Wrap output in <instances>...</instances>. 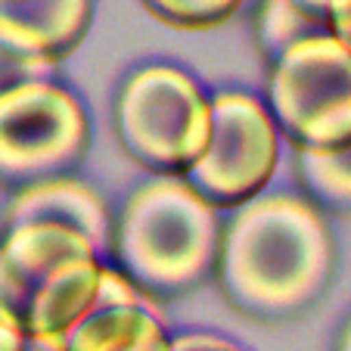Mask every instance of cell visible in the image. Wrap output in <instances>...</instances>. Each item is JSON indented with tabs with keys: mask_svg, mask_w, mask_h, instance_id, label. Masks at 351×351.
<instances>
[{
	"mask_svg": "<svg viewBox=\"0 0 351 351\" xmlns=\"http://www.w3.org/2000/svg\"><path fill=\"white\" fill-rule=\"evenodd\" d=\"M171 351H243L237 342L215 332H180L171 336Z\"/></svg>",
	"mask_w": 351,
	"mask_h": 351,
	"instance_id": "obj_15",
	"label": "cell"
},
{
	"mask_svg": "<svg viewBox=\"0 0 351 351\" xmlns=\"http://www.w3.org/2000/svg\"><path fill=\"white\" fill-rule=\"evenodd\" d=\"M317 32H326L314 16H308L295 0H261L258 16H255V38L267 60H277L286 47L295 40L311 38Z\"/></svg>",
	"mask_w": 351,
	"mask_h": 351,
	"instance_id": "obj_12",
	"label": "cell"
},
{
	"mask_svg": "<svg viewBox=\"0 0 351 351\" xmlns=\"http://www.w3.org/2000/svg\"><path fill=\"white\" fill-rule=\"evenodd\" d=\"M245 0H143V7L159 22L180 32H208L243 10Z\"/></svg>",
	"mask_w": 351,
	"mask_h": 351,
	"instance_id": "obj_13",
	"label": "cell"
},
{
	"mask_svg": "<svg viewBox=\"0 0 351 351\" xmlns=\"http://www.w3.org/2000/svg\"><path fill=\"white\" fill-rule=\"evenodd\" d=\"M60 351H171L159 305L90 308Z\"/></svg>",
	"mask_w": 351,
	"mask_h": 351,
	"instance_id": "obj_10",
	"label": "cell"
},
{
	"mask_svg": "<svg viewBox=\"0 0 351 351\" xmlns=\"http://www.w3.org/2000/svg\"><path fill=\"white\" fill-rule=\"evenodd\" d=\"M106 255L75 227L32 221L0 237V308L32 342L56 348L87 317Z\"/></svg>",
	"mask_w": 351,
	"mask_h": 351,
	"instance_id": "obj_3",
	"label": "cell"
},
{
	"mask_svg": "<svg viewBox=\"0 0 351 351\" xmlns=\"http://www.w3.org/2000/svg\"><path fill=\"white\" fill-rule=\"evenodd\" d=\"M295 3L305 10L308 16H314V19H317L320 25L326 28V10H330V0H295Z\"/></svg>",
	"mask_w": 351,
	"mask_h": 351,
	"instance_id": "obj_18",
	"label": "cell"
},
{
	"mask_svg": "<svg viewBox=\"0 0 351 351\" xmlns=\"http://www.w3.org/2000/svg\"><path fill=\"white\" fill-rule=\"evenodd\" d=\"M326 32L351 44V0H330L326 10Z\"/></svg>",
	"mask_w": 351,
	"mask_h": 351,
	"instance_id": "obj_17",
	"label": "cell"
},
{
	"mask_svg": "<svg viewBox=\"0 0 351 351\" xmlns=\"http://www.w3.org/2000/svg\"><path fill=\"white\" fill-rule=\"evenodd\" d=\"M280 165V128L265 99L245 90L212 97V140L186 180L218 212L265 196Z\"/></svg>",
	"mask_w": 351,
	"mask_h": 351,
	"instance_id": "obj_7",
	"label": "cell"
},
{
	"mask_svg": "<svg viewBox=\"0 0 351 351\" xmlns=\"http://www.w3.org/2000/svg\"><path fill=\"white\" fill-rule=\"evenodd\" d=\"M267 109L295 153L351 146V44L332 32L295 40L271 62Z\"/></svg>",
	"mask_w": 351,
	"mask_h": 351,
	"instance_id": "obj_5",
	"label": "cell"
},
{
	"mask_svg": "<svg viewBox=\"0 0 351 351\" xmlns=\"http://www.w3.org/2000/svg\"><path fill=\"white\" fill-rule=\"evenodd\" d=\"M295 168L311 202L351 212V146L342 153H295Z\"/></svg>",
	"mask_w": 351,
	"mask_h": 351,
	"instance_id": "obj_11",
	"label": "cell"
},
{
	"mask_svg": "<svg viewBox=\"0 0 351 351\" xmlns=\"http://www.w3.org/2000/svg\"><path fill=\"white\" fill-rule=\"evenodd\" d=\"M0 351H32V339L3 308H0Z\"/></svg>",
	"mask_w": 351,
	"mask_h": 351,
	"instance_id": "obj_16",
	"label": "cell"
},
{
	"mask_svg": "<svg viewBox=\"0 0 351 351\" xmlns=\"http://www.w3.org/2000/svg\"><path fill=\"white\" fill-rule=\"evenodd\" d=\"M0 3H10V0H0Z\"/></svg>",
	"mask_w": 351,
	"mask_h": 351,
	"instance_id": "obj_21",
	"label": "cell"
},
{
	"mask_svg": "<svg viewBox=\"0 0 351 351\" xmlns=\"http://www.w3.org/2000/svg\"><path fill=\"white\" fill-rule=\"evenodd\" d=\"M93 0H10L0 3V40L13 50L60 66L87 38Z\"/></svg>",
	"mask_w": 351,
	"mask_h": 351,
	"instance_id": "obj_8",
	"label": "cell"
},
{
	"mask_svg": "<svg viewBox=\"0 0 351 351\" xmlns=\"http://www.w3.org/2000/svg\"><path fill=\"white\" fill-rule=\"evenodd\" d=\"M224 221L186 178L131 190L112 227L109 258L156 302L196 289L218 267Z\"/></svg>",
	"mask_w": 351,
	"mask_h": 351,
	"instance_id": "obj_2",
	"label": "cell"
},
{
	"mask_svg": "<svg viewBox=\"0 0 351 351\" xmlns=\"http://www.w3.org/2000/svg\"><path fill=\"white\" fill-rule=\"evenodd\" d=\"M56 69L60 66H50V62H44V60H32V56L19 53V50H13L10 44L0 40V97L22 84H28V81L53 78Z\"/></svg>",
	"mask_w": 351,
	"mask_h": 351,
	"instance_id": "obj_14",
	"label": "cell"
},
{
	"mask_svg": "<svg viewBox=\"0 0 351 351\" xmlns=\"http://www.w3.org/2000/svg\"><path fill=\"white\" fill-rule=\"evenodd\" d=\"M90 146V119L60 81H28L0 97V180L16 190L66 178Z\"/></svg>",
	"mask_w": 351,
	"mask_h": 351,
	"instance_id": "obj_6",
	"label": "cell"
},
{
	"mask_svg": "<svg viewBox=\"0 0 351 351\" xmlns=\"http://www.w3.org/2000/svg\"><path fill=\"white\" fill-rule=\"evenodd\" d=\"M112 115L121 149L156 178H186L212 140V97L171 62L128 72Z\"/></svg>",
	"mask_w": 351,
	"mask_h": 351,
	"instance_id": "obj_4",
	"label": "cell"
},
{
	"mask_svg": "<svg viewBox=\"0 0 351 351\" xmlns=\"http://www.w3.org/2000/svg\"><path fill=\"white\" fill-rule=\"evenodd\" d=\"M32 351H56V348H47V345H40V342H32Z\"/></svg>",
	"mask_w": 351,
	"mask_h": 351,
	"instance_id": "obj_20",
	"label": "cell"
},
{
	"mask_svg": "<svg viewBox=\"0 0 351 351\" xmlns=\"http://www.w3.org/2000/svg\"><path fill=\"white\" fill-rule=\"evenodd\" d=\"M332 261L330 227L311 199L265 193L224 221L215 277L237 311L280 320L324 292Z\"/></svg>",
	"mask_w": 351,
	"mask_h": 351,
	"instance_id": "obj_1",
	"label": "cell"
},
{
	"mask_svg": "<svg viewBox=\"0 0 351 351\" xmlns=\"http://www.w3.org/2000/svg\"><path fill=\"white\" fill-rule=\"evenodd\" d=\"M336 351H351V320L345 324L342 336H339V348H336Z\"/></svg>",
	"mask_w": 351,
	"mask_h": 351,
	"instance_id": "obj_19",
	"label": "cell"
},
{
	"mask_svg": "<svg viewBox=\"0 0 351 351\" xmlns=\"http://www.w3.org/2000/svg\"><path fill=\"white\" fill-rule=\"evenodd\" d=\"M32 221H50V224L75 227L87 239H93L103 255L112 249V227L115 218L109 212L106 199L99 196L90 184L72 178H50L38 180V184L19 186L10 199L7 212H3V230L19 224H32Z\"/></svg>",
	"mask_w": 351,
	"mask_h": 351,
	"instance_id": "obj_9",
	"label": "cell"
}]
</instances>
